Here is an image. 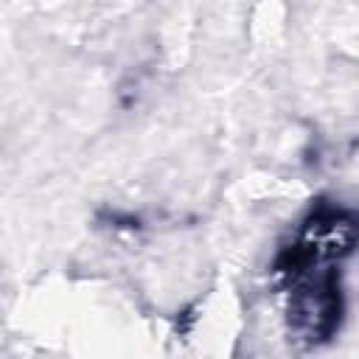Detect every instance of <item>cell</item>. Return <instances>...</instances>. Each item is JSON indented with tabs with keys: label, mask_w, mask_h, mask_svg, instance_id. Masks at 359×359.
<instances>
[{
	"label": "cell",
	"mask_w": 359,
	"mask_h": 359,
	"mask_svg": "<svg viewBox=\"0 0 359 359\" xmlns=\"http://www.w3.org/2000/svg\"><path fill=\"white\" fill-rule=\"evenodd\" d=\"M353 216L334 205H320L300 224L294 241L278 258L286 292L289 328L306 345L328 342L342 320L339 269L353 252Z\"/></svg>",
	"instance_id": "obj_1"
}]
</instances>
